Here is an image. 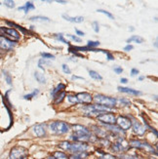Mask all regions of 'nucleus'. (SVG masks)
Here are the masks:
<instances>
[{
    "instance_id": "obj_1",
    "label": "nucleus",
    "mask_w": 158,
    "mask_h": 159,
    "mask_svg": "<svg viewBox=\"0 0 158 159\" xmlns=\"http://www.w3.org/2000/svg\"><path fill=\"white\" fill-rule=\"evenodd\" d=\"M51 132L57 135H64L70 131V125L63 121H55L50 124Z\"/></svg>"
},
{
    "instance_id": "obj_2",
    "label": "nucleus",
    "mask_w": 158,
    "mask_h": 159,
    "mask_svg": "<svg viewBox=\"0 0 158 159\" xmlns=\"http://www.w3.org/2000/svg\"><path fill=\"white\" fill-rule=\"evenodd\" d=\"M93 100L97 102V105H101V106H105L107 107H112L114 106H116V99L115 98H111V97H107L105 95H96Z\"/></svg>"
},
{
    "instance_id": "obj_3",
    "label": "nucleus",
    "mask_w": 158,
    "mask_h": 159,
    "mask_svg": "<svg viewBox=\"0 0 158 159\" xmlns=\"http://www.w3.org/2000/svg\"><path fill=\"white\" fill-rule=\"evenodd\" d=\"M0 37H4L15 42V41H18L20 39V33L15 29L0 27Z\"/></svg>"
},
{
    "instance_id": "obj_4",
    "label": "nucleus",
    "mask_w": 158,
    "mask_h": 159,
    "mask_svg": "<svg viewBox=\"0 0 158 159\" xmlns=\"http://www.w3.org/2000/svg\"><path fill=\"white\" fill-rule=\"evenodd\" d=\"M27 150L23 147H15L11 149L9 159H26Z\"/></svg>"
},
{
    "instance_id": "obj_5",
    "label": "nucleus",
    "mask_w": 158,
    "mask_h": 159,
    "mask_svg": "<svg viewBox=\"0 0 158 159\" xmlns=\"http://www.w3.org/2000/svg\"><path fill=\"white\" fill-rule=\"evenodd\" d=\"M129 143L131 144V147L136 148L143 149V150H146L147 152H149V153H153L154 152V148L150 146V144H148L147 143L138 141V140H131Z\"/></svg>"
},
{
    "instance_id": "obj_6",
    "label": "nucleus",
    "mask_w": 158,
    "mask_h": 159,
    "mask_svg": "<svg viewBox=\"0 0 158 159\" xmlns=\"http://www.w3.org/2000/svg\"><path fill=\"white\" fill-rule=\"evenodd\" d=\"M97 119L106 125H113L116 122V117L113 113H101L98 115Z\"/></svg>"
},
{
    "instance_id": "obj_7",
    "label": "nucleus",
    "mask_w": 158,
    "mask_h": 159,
    "mask_svg": "<svg viewBox=\"0 0 158 159\" xmlns=\"http://www.w3.org/2000/svg\"><path fill=\"white\" fill-rule=\"evenodd\" d=\"M117 123V125L119 126V128L121 130H128L132 127V121L130 118H128V117L126 116H119L118 118H116V122Z\"/></svg>"
},
{
    "instance_id": "obj_8",
    "label": "nucleus",
    "mask_w": 158,
    "mask_h": 159,
    "mask_svg": "<svg viewBox=\"0 0 158 159\" xmlns=\"http://www.w3.org/2000/svg\"><path fill=\"white\" fill-rule=\"evenodd\" d=\"M88 149V146L85 143H70V152L72 153H80V152H83V151H86Z\"/></svg>"
},
{
    "instance_id": "obj_9",
    "label": "nucleus",
    "mask_w": 158,
    "mask_h": 159,
    "mask_svg": "<svg viewBox=\"0 0 158 159\" xmlns=\"http://www.w3.org/2000/svg\"><path fill=\"white\" fill-rule=\"evenodd\" d=\"M73 132L75 136H79V137H91V132L89 131V129H87L85 126L82 125H73L72 126Z\"/></svg>"
},
{
    "instance_id": "obj_10",
    "label": "nucleus",
    "mask_w": 158,
    "mask_h": 159,
    "mask_svg": "<svg viewBox=\"0 0 158 159\" xmlns=\"http://www.w3.org/2000/svg\"><path fill=\"white\" fill-rule=\"evenodd\" d=\"M129 147V144L122 139V138H120V139L117 140V142H115L113 144H112V149L114 151H117V152H123V151H125Z\"/></svg>"
},
{
    "instance_id": "obj_11",
    "label": "nucleus",
    "mask_w": 158,
    "mask_h": 159,
    "mask_svg": "<svg viewBox=\"0 0 158 159\" xmlns=\"http://www.w3.org/2000/svg\"><path fill=\"white\" fill-rule=\"evenodd\" d=\"M75 97H76L77 103H91L93 101V97L91 96V94L87 92L78 93L75 95Z\"/></svg>"
},
{
    "instance_id": "obj_12",
    "label": "nucleus",
    "mask_w": 158,
    "mask_h": 159,
    "mask_svg": "<svg viewBox=\"0 0 158 159\" xmlns=\"http://www.w3.org/2000/svg\"><path fill=\"white\" fill-rule=\"evenodd\" d=\"M15 46H16V43L14 42V41H11L4 37H0V49L5 50V51H10Z\"/></svg>"
},
{
    "instance_id": "obj_13",
    "label": "nucleus",
    "mask_w": 158,
    "mask_h": 159,
    "mask_svg": "<svg viewBox=\"0 0 158 159\" xmlns=\"http://www.w3.org/2000/svg\"><path fill=\"white\" fill-rule=\"evenodd\" d=\"M33 132L37 137H43L46 134V130H45V126L43 124H36L33 127Z\"/></svg>"
},
{
    "instance_id": "obj_14",
    "label": "nucleus",
    "mask_w": 158,
    "mask_h": 159,
    "mask_svg": "<svg viewBox=\"0 0 158 159\" xmlns=\"http://www.w3.org/2000/svg\"><path fill=\"white\" fill-rule=\"evenodd\" d=\"M133 130H134L135 134L139 135V136L143 135V134L146 133V131H147L146 127H145V126H142V124H141V123H139V122H135V123H134Z\"/></svg>"
},
{
    "instance_id": "obj_15",
    "label": "nucleus",
    "mask_w": 158,
    "mask_h": 159,
    "mask_svg": "<svg viewBox=\"0 0 158 159\" xmlns=\"http://www.w3.org/2000/svg\"><path fill=\"white\" fill-rule=\"evenodd\" d=\"M63 18L65 20H66L67 22H70V23H75V24H80V23H83L84 22V18L83 17H70V16H67V15H63Z\"/></svg>"
},
{
    "instance_id": "obj_16",
    "label": "nucleus",
    "mask_w": 158,
    "mask_h": 159,
    "mask_svg": "<svg viewBox=\"0 0 158 159\" xmlns=\"http://www.w3.org/2000/svg\"><path fill=\"white\" fill-rule=\"evenodd\" d=\"M120 92L122 93H127V94H132V95H135V96H138V95H141L142 93L140 91H137V90H134V89H131V88H126V87H118L117 88Z\"/></svg>"
},
{
    "instance_id": "obj_17",
    "label": "nucleus",
    "mask_w": 158,
    "mask_h": 159,
    "mask_svg": "<svg viewBox=\"0 0 158 159\" xmlns=\"http://www.w3.org/2000/svg\"><path fill=\"white\" fill-rule=\"evenodd\" d=\"M65 91H61V92H60V93H58L57 95H55L54 97H55V103H60V102H61L64 101V99H65Z\"/></svg>"
},
{
    "instance_id": "obj_18",
    "label": "nucleus",
    "mask_w": 158,
    "mask_h": 159,
    "mask_svg": "<svg viewBox=\"0 0 158 159\" xmlns=\"http://www.w3.org/2000/svg\"><path fill=\"white\" fill-rule=\"evenodd\" d=\"M33 9H34V5L32 4V2H26L25 6H22L19 8V10H24L25 14L29 13V10H33Z\"/></svg>"
},
{
    "instance_id": "obj_19",
    "label": "nucleus",
    "mask_w": 158,
    "mask_h": 159,
    "mask_svg": "<svg viewBox=\"0 0 158 159\" xmlns=\"http://www.w3.org/2000/svg\"><path fill=\"white\" fill-rule=\"evenodd\" d=\"M133 41H135L136 43L141 44V43L143 42V38L139 36V35H133L132 37H130V38L127 39V43H131V42H133Z\"/></svg>"
},
{
    "instance_id": "obj_20",
    "label": "nucleus",
    "mask_w": 158,
    "mask_h": 159,
    "mask_svg": "<svg viewBox=\"0 0 158 159\" xmlns=\"http://www.w3.org/2000/svg\"><path fill=\"white\" fill-rule=\"evenodd\" d=\"M65 89V85L63 84V83H60V84H58L57 87L55 88V89L53 90V91L51 92V94H52L53 96H55V95H57L58 93H60V92H61V91H64Z\"/></svg>"
},
{
    "instance_id": "obj_21",
    "label": "nucleus",
    "mask_w": 158,
    "mask_h": 159,
    "mask_svg": "<svg viewBox=\"0 0 158 159\" xmlns=\"http://www.w3.org/2000/svg\"><path fill=\"white\" fill-rule=\"evenodd\" d=\"M34 77H35V79L40 83V84H44V83L46 82V78L44 76V74H41L37 71L34 72Z\"/></svg>"
},
{
    "instance_id": "obj_22",
    "label": "nucleus",
    "mask_w": 158,
    "mask_h": 159,
    "mask_svg": "<svg viewBox=\"0 0 158 159\" xmlns=\"http://www.w3.org/2000/svg\"><path fill=\"white\" fill-rule=\"evenodd\" d=\"M30 20H36V22H49L50 19L47 17H43V16H34L31 17L29 19Z\"/></svg>"
},
{
    "instance_id": "obj_23",
    "label": "nucleus",
    "mask_w": 158,
    "mask_h": 159,
    "mask_svg": "<svg viewBox=\"0 0 158 159\" xmlns=\"http://www.w3.org/2000/svg\"><path fill=\"white\" fill-rule=\"evenodd\" d=\"M59 148L64 149V150H68L70 148V143L67 142V141H65V142H61L59 143Z\"/></svg>"
},
{
    "instance_id": "obj_24",
    "label": "nucleus",
    "mask_w": 158,
    "mask_h": 159,
    "mask_svg": "<svg viewBox=\"0 0 158 159\" xmlns=\"http://www.w3.org/2000/svg\"><path fill=\"white\" fill-rule=\"evenodd\" d=\"M89 75H90V76L95 80H102V77L101 76V75L95 70H89Z\"/></svg>"
},
{
    "instance_id": "obj_25",
    "label": "nucleus",
    "mask_w": 158,
    "mask_h": 159,
    "mask_svg": "<svg viewBox=\"0 0 158 159\" xmlns=\"http://www.w3.org/2000/svg\"><path fill=\"white\" fill-rule=\"evenodd\" d=\"M116 105H118V106H129V105H131V102L126 100V99H119V100H116Z\"/></svg>"
},
{
    "instance_id": "obj_26",
    "label": "nucleus",
    "mask_w": 158,
    "mask_h": 159,
    "mask_svg": "<svg viewBox=\"0 0 158 159\" xmlns=\"http://www.w3.org/2000/svg\"><path fill=\"white\" fill-rule=\"evenodd\" d=\"M53 156L56 159H68V157L66 156V154H65L64 152H60V151H56Z\"/></svg>"
},
{
    "instance_id": "obj_27",
    "label": "nucleus",
    "mask_w": 158,
    "mask_h": 159,
    "mask_svg": "<svg viewBox=\"0 0 158 159\" xmlns=\"http://www.w3.org/2000/svg\"><path fill=\"white\" fill-rule=\"evenodd\" d=\"M38 93H39V90H38V89H35L32 93H30V94H29V95H25V96L24 97V98H25V100H30V99L34 98V97H35L36 95H38Z\"/></svg>"
},
{
    "instance_id": "obj_28",
    "label": "nucleus",
    "mask_w": 158,
    "mask_h": 159,
    "mask_svg": "<svg viewBox=\"0 0 158 159\" xmlns=\"http://www.w3.org/2000/svg\"><path fill=\"white\" fill-rule=\"evenodd\" d=\"M55 38H56L57 40H59V41H61V42H63V43H65V44H70V42H67V41L64 38V35L63 34H55Z\"/></svg>"
},
{
    "instance_id": "obj_29",
    "label": "nucleus",
    "mask_w": 158,
    "mask_h": 159,
    "mask_svg": "<svg viewBox=\"0 0 158 159\" xmlns=\"http://www.w3.org/2000/svg\"><path fill=\"white\" fill-rule=\"evenodd\" d=\"M99 45H100L99 41H88V42H87L88 48H91V49H94L95 47H97Z\"/></svg>"
},
{
    "instance_id": "obj_30",
    "label": "nucleus",
    "mask_w": 158,
    "mask_h": 159,
    "mask_svg": "<svg viewBox=\"0 0 158 159\" xmlns=\"http://www.w3.org/2000/svg\"><path fill=\"white\" fill-rule=\"evenodd\" d=\"M4 73V77L6 79V82H7V84H9V85H12V77H11V75L7 72V71H3Z\"/></svg>"
},
{
    "instance_id": "obj_31",
    "label": "nucleus",
    "mask_w": 158,
    "mask_h": 159,
    "mask_svg": "<svg viewBox=\"0 0 158 159\" xmlns=\"http://www.w3.org/2000/svg\"><path fill=\"white\" fill-rule=\"evenodd\" d=\"M40 55L44 58V60H47V59H49V60H54V59H55V56H54V55L49 54V53H41Z\"/></svg>"
},
{
    "instance_id": "obj_32",
    "label": "nucleus",
    "mask_w": 158,
    "mask_h": 159,
    "mask_svg": "<svg viewBox=\"0 0 158 159\" xmlns=\"http://www.w3.org/2000/svg\"><path fill=\"white\" fill-rule=\"evenodd\" d=\"M97 12H99V13H102V14H105V15H106L108 18H111V19H114V17H113V15L111 13H109V12H107V11H106V10H102V9H99Z\"/></svg>"
},
{
    "instance_id": "obj_33",
    "label": "nucleus",
    "mask_w": 158,
    "mask_h": 159,
    "mask_svg": "<svg viewBox=\"0 0 158 159\" xmlns=\"http://www.w3.org/2000/svg\"><path fill=\"white\" fill-rule=\"evenodd\" d=\"M100 159H116L113 155L109 154V153H102Z\"/></svg>"
},
{
    "instance_id": "obj_34",
    "label": "nucleus",
    "mask_w": 158,
    "mask_h": 159,
    "mask_svg": "<svg viewBox=\"0 0 158 159\" xmlns=\"http://www.w3.org/2000/svg\"><path fill=\"white\" fill-rule=\"evenodd\" d=\"M4 4H5V6L8 7V8H14V7H15V2L12 1V0H6Z\"/></svg>"
},
{
    "instance_id": "obj_35",
    "label": "nucleus",
    "mask_w": 158,
    "mask_h": 159,
    "mask_svg": "<svg viewBox=\"0 0 158 159\" xmlns=\"http://www.w3.org/2000/svg\"><path fill=\"white\" fill-rule=\"evenodd\" d=\"M61 68H63V71H64L65 73H66V74H70V73H71L70 68L68 67V66H67V65L64 64L63 66H61Z\"/></svg>"
},
{
    "instance_id": "obj_36",
    "label": "nucleus",
    "mask_w": 158,
    "mask_h": 159,
    "mask_svg": "<svg viewBox=\"0 0 158 159\" xmlns=\"http://www.w3.org/2000/svg\"><path fill=\"white\" fill-rule=\"evenodd\" d=\"M92 25H93V29H94V31L95 32H99L100 31V25H99V23L98 22H93L92 23Z\"/></svg>"
},
{
    "instance_id": "obj_37",
    "label": "nucleus",
    "mask_w": 158,
    "mask_h": 159,
    "mask_svg": "<svg viewBox=\"0 0 158 159\" xmlns=\"http://www.w3.org/2000/svg\"><path fill=\"white\" fill-rule=\"evenodd\" d=\"M67 37H70V39H72L73 41H75V42H81V39L77 36H74V35H71V34H67Z\"/></svg>"
},
{
    "instance_id": "obj_38",
    "label": "nucleus",
    "mask_w": 158,
    "mask_h": 159,
    "mask_svg": "<svg viewBox=\"0 0 158 159\" xmlns=\"http://www.w3.org/2000/svg\"><path fill=\"white\" fill-rule=\"evenodd\" d=\"M122 159H139L137 156H134V155H122L121 156Z\"/></svg>"
},
{
    "instance_id": "obj_39",
    "label": "nucleus",
    "mask_w": 158,
    "mask_h": 159,
    "mask_svg": "<svg viewBox=\"0 0 158 159\" xmlns=\"http://www.w3.org/2000/svg\"><path fill=\"white\" fill-rule=\"evenodd\" d=\"M114 71L117 73V74H119V73H122L123 72V68L122 67H120V66H117V67H114Z\"/></svg>"
},
{
    "instance_id": "obj_40",
    "label": "nucleus",
    "mask_w": 158,
    "mask_h": 159,
    "mask_svg": "<svg viewBox=\"0 0 158 159\" xmlns=\"http://www.w3.org/2000/svg\"><path fill=\"white\" fill-rule=\"evenodd\" d=\"M139 70H137V68H132V70H131V75L132 76H135V75L137 74H139Z\"/></svg>"
},
{
    "instance_id": "obj_41",
    "label": "nucleus",
    "mask_w": 158,
    "mask_h": 159,
    "mask_svg": "<svg viewBox=\"0 0 158 159\" xmlns=\"http://www.w3.org/2000/svg\"><path fill=\"white\" fill-rule=\"evenodd\" d=\"M75 32H76V34H77V35H79V36H84L85 35V33L83 31L79 30H75Z\"/></svg>"
},
{
    "instance_id": "obj_42",
    "label": "nucleus",
    "mask_w": 158,
    "mask_h": 159,
    "mask_svg": "<svg viewBox=\"0 0 158 159\" xmlns=\"http://www.w3.org/2000/svg\"><path fill=\"white\" fill-rule=\"evenodd\" d=\"M133 48H134V47H133L132 45H127V46L124 48V50H125V51H131V50H133Z\"/></svg>"
},
{
    "instance_id": "obj_43",
    "label": "nucleus",
    "mask_w": 158,
    "mask_h": 159,
    "mask_svg": "<svg viewBox=\"0 0 158 159\" xmlns=\"http://www.w3.org/2000/svg\"><path fill=\"white\" fill-rule=\"evenodd\" d=\"M120 81H121V83H124V84H125V83L128 82V79H127V78H121Z\"/></svg>"
},
{
    "instance_id": "obj_44",
    "label": "nucleus",
    "mask_w": 158,
    "mask_h": 159,
    "mask_svg": "<svg viewBox=\"0 0 158 159\" xmlns=\"http://www.w3.org/2000/svg\"><path fill=\"white\" fill-rule=\"evenodd\" d=\"M68 159H80V158L78 156H76V155H71Z\"/></svg>"
},
{
    "instance_id": "obj_45",
    "label": "nucleus",
    "mask_w": 158,
    "mask_h": 159,
    "mask_svg": "<svg viewBox=\"0 0 158 159\" xmlns=\"http://www.w3.org/2000/svg\"><path fill=\"white\" fill-rule=\"evenodd\" d=\"M72 79H83V80H84V78H83V77H79V76H74V75H73V76H72Z\"/></svg>"
},
{
    "instance_id": "obj_46",
    "label": "nucleus",
    "mask_w": 158,
    "mask_h": 159,
    "mask_svg": "<svg viewBox=\"0 0 158 159\" xmlns=\"http://www.w3.org/2000/svg\"><path fill=\"white\" fill-rule=\"evenodd\" d=\"M57 2H58V3H64V4L66 3V1H61V0H57Z\"/></svg>"
},
{
    "instance_id": "obj_47",
    "label": "nucleus",
    "mask_w": 158,
    "mask_h": 159,
    "mask_svg": "<svg viewBox=\"0 0 158 159\" xmlns=\"http://www.w3.org/2000/svg\"><path fill=\"white\" fill-rule=\"evenodd\" d=\"M48 159H56V158H55V157H54L53 155H50L49 157H48Z\"/></svg>"
},
{
    "instance_id": "obj_48",
    "label": "nucleus",
    "mask_w": 158,
    "mask_h": 159,
    "mask_svg": "<svg viewBox=\"0 0 158 159\" xmlns=\"http://www.w3.org/2000/svg\"><path fill=\"white\" fill-rule=\"evenodd\" d=\"M143 78H145V77H143V76H141V77H140V78H139V79H140V80H142V79H143Z\"/></svg>"
}]
</instances>
